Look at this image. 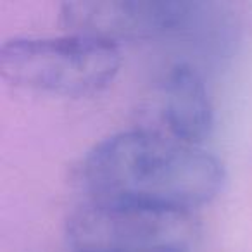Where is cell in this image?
Here are the masks:
<instances>
[{
  "mask_svg": "<svg viewBox=\"0 0 252 252\" xmlns=\"http://www.w3.org/2000/svg\"><path fill=\"white\" fill-rule=\"evenodd\" d=\"M121 61L119 47L74 33L19 36L0 47V74L5 81L63 98L100 94L118 76Z\"/></svg>",
  "mask_w": 252,
  "mask_h": 252,
  "instance_id": "obj_2",
  "label": "cell"
},
{
  "mask_svg": "<svg viewBox=\"0 0 252 252\" xmlns=\"http://www.w3.org/2000/svg\"><path fill=\"white\" fill-rule=\"evenodd\" d=\"M78 180L88 200L193 213L220 195L226 173L204 147L159 130H126L102 138L85 154Z\"/></svg>",
  "mask_w": 252,
  "mask_h": 252,
  "instance_id": "obj_1",
  "label": "cell"
},
{
  "mask_svg": "<svg viewBox=\"0 0 252 252\" xmlns=\"http://www.w3.org/2000/svg\"><path fill=\"white\" fill-rule=\"evenodd\" d=\"M158 97L162 133L183 144L202 147L213 133L214 105L199 71L185 63L171 66L159 83Z\"/></svg>",
  "mask_w": 252,
  "mask_h": 252,
  "instance_id": "obj_5",
  "label": "cell"
},
{
  "mask_svg": "<svg viewBox=\"0 0 252 252\" xmlns=\"http://www.w3.org/2000/svg\"><path fill=\"white\" fill-rule=\"evenodd\" d=\"M71 251L189 252L197 235L193 213L87 200L64 226Z\"/></svg>",
  "mask_w": 252,
  "mask_h": 252,
  "instance_id": "obj_3",
  "label": "cell"
},
{
  "mask_svg": "<svg viewBox=\"0 0 252 252\" xmlns=\"http://www.w3.org/2000/svg\"><path fill=\"white\" fill-rule=\"evenodd\" d=\"M69 252H90V251H69Z\"/></svg>",
  "mask_w": 252,
  "mask_h": 252,
  "instance_id": "obj_6",
  "label": "cell"
},
{
  "mask_svg": "<svg viewBox=\"0 0 252 252\" xmlns=\"http://www.w3.org/2000/svg\"><path fill=\"white\" fill-rule=\"evenodd\" d=\"M193 7L183 0H73L61 5L59 23L67 33L119 47L178 32Z\"/></svg>",
  "mask_w": 252,
  "mask_h": 252,
  "instance_id": "obj_4",
  "label": "cell"
}]
</instances>
